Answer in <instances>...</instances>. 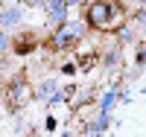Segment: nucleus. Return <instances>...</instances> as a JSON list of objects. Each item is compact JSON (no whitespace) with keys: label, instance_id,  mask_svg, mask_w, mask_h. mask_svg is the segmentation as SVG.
Instances as JSON below:
<instances>
[{"label":"nucleus","instance_id":"nucleus-1","mask_svg":"<svg viewBox=\"0 0 146 137\" xmlns=\"http://www.w3.org/2000/svg\"><path fill=\"white\" fill-rule=\"evenodd\" d=\"M111 12H114L111 6H105V3H96V6L91 9V15H88V18H91V23H105Z\"/></svg>","mask_w":146,"mask_h":137},{"label":"nucleus","instance_id":"nucleus-2","mask_svg":"<svg viewBox=\"0 0 146 137\" xmlns=\"http://www.w3.org/2000/svg\"><path fill=\"white\" fill-rule=\"evenodd\" d=\"M50 9H53V21H62L64 18V0H50Z\"/></svg>","mask_w":146,"mask_h":137},{"label":"nucleus","instance_id":"nucleus-3","mask_svg":"<svg viewBox=\"0 0 146 137\" xmlns=\"http://www.w3.org/2000/svg\"><path fill=\"white\" fill-rule=\"evenodd\" d=\"M18 18H21V12H18V9H12V12H6V15H3V23H15Z\"/></svg>","mask_w":146,"mask_h":137}]
</instances>
